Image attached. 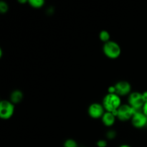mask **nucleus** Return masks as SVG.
<instances>
[{"label": "nucleus", "instance_id": "f257e3e1", "mask_svg": "<svg viewBox=\"0 0 147 147\" xmlns=\"http://www.w3.org/2000/svg\"><path fill=\"white\" fill-rule=\"evenodd\" d=\"M103 103V108L107 112L112 113L119 109L121 106V99L116 93H109L105 96Z\"/></svg>", "mask_w": 147, "mask_h": 147}, {"label": "nucleus", "instance_id": "f03ea898", "mask_svg": "<svg viewBox=\"0 0 147 147\" xmlns=\"http://www.w3.org/2000/svg\"><path fill=\"white\" fill-rule=\"evenodd\" d=\"M103 52L109 58L116 59L119 57L121 50L117 43L113 41H109L105 43L103 46Z\"/></svg>", "mask_w": 147, "mask_h": 147}, {"label": "nucleus", "instance_id": "7ed1b4c3", "mask_svg": "<svg viewBox=\"0 0 147 147\" xmlns=\"http://www.w3.org/2000/svg\"><path fill=\"white\" fill-rule=\"evenodd\" d=\"M129 106L132 109H134L135 111H141V109H143L145 104L142 93H138V92L132 93L129 98Z\"/></svg>", "mask_w": 147, "mask_h": 147}, {"label": "nucleus", "instance_id": "20e7f679", "mask_svg": "<svg viewBox=\"0 0 147 147\" xmlns=\"http://www.w3.org/2000/svg\"><path fill=\"white\" fill-rule=\"evenodd\" d=\"M14 105L7 100H2L0 103V116L1 119H8L14 113Z\"/></svg>", "mask_w": 147, "mask_h": 147}, {"label": "nucleus", "instance_id": "39448f33", "mask_svg": "<svg viewBox=\"0 0 147 147\" xmlns=\"http://www.w3.org/2000/svg\"><path fill=\"white\" fill-rule=\"evenodd\" d=\"M136 111L129 105H122L118 109V118L121 121H127L131 119Z\"/></svg>", "mask_w": 147, "mask_h": 147}, {"label": "nucleus", "instance_id": "423d86ee", "mask_svg": "<svg viewBox=\"0 0 147 147\" xmlns=\"http://www.w3.org/2000/svg\"><path fill=\"white\" fill-rule=\"evenodd\" d=\"M132 124L138 129L147 126V116L143 112L138 111L132 117Z\"/></svg>", "mask_w": 147, "mask_h": 147}, {"label": "nucleus", "instance_id": "0eeeda50", "mask_svg": "<svg viewBox=\"0 0 147 147\" xmlns=\"http://www.w3.org/2000/svg\"><path fill=\"white\" fill-rule=\"evenodd\" d=\"M104 108L99 103H93L90 105L88 109V113L90 117L93 119H98L103 116Z\"/></svg>", "mask_w": 147, "mask_h": 147}, {"label": "nucleus", "instance_id": "6e6552de", "mask_svg": "<svg viewBox=\"0 0 147 147\" xmlns=\"http://www.w3.org/2000/svg\"><path fill=\"white\" fill-rule=\"evenodd\" d=\"M116 94L118 96H125L131 91V85L126 81H120L115 86Z\"/></svg>", "mask_w": 147, "mask_h": 147}, {"label": "nucleus", "instance_id": "1a4fd4ad", "mask_svg": "<svg viewBox=\"0 0 147 147\" xmlns=\"http://www.w3.org/2000/svg\"><path fill=\"white\" fill-rule=\"evenodd\" d=\"M102 120H103V123L106 126H111L114 123L115 116L111 112H106L102 116Z\"/></svg>", "mask_w": 147, "mask_h": 147}, {"label": "nucleus", "instance_id": "9d476101", "mask_svg": "<svg viewBox=\"0 0 147 147\" xmlns=\"http://www.w3.org/2000/svg\"><path fill=\"white\" fill-rule=\"evenodd\" d=\"M23 94L20 90H14L11 94V100L13 103H18L22 100Z\"/></svg>", "mask_w": 147, "mask_h": 147}, {"label": "nucleus", "instance_id": "9b49d317", "mask_svg": "<svg viewBox=\"0 0 147 147\" xmlns=\"http://www.w3.org/2000/svg\"><path fill=\"white\" fill-rule=\"evenodd\" d=\"M29 4L34 8H40L42 7L45 4V1L43 0H30L29 1Z\"/></svg>", "mask_w": 147, "mask_h": 147}, {"label": "nucleus", "instance_id": "f8f14e48", "mask_svg": "<svg viewBox=\"0 0 147 147\" xmlns=\"http://www.w3.org/2000/svg\"><path fill=\"white\" fill-rule=\"evenodd\" d=\"M100 39L101 40V41L105 42V43L107 42L110 41V34L107 31H101L100 33Z\"/></svg>", "mask_w": 147, "mask_h": 147}, {"label": "nucleus", "instance_id": "ddd939ff", "mask_svg": "<svg viewBox=\"0 0 147 147\" xmlns=\"http://www.w3.org/2000/svg\"><path fill=\"white\" fill-rule=\"evenodd\" d=\"M64 147H78V144L73 139H67L65 142Z\"/></svg>", "mask_w": 147, "mask_h": 147}, {"label": "nucleus", "instance_id": "4468645a", "mask_svg": "<svg viewBox=\"0 0 147 147\" xmlns=\"http://www.w3.org/2000/svg\"><path fill=\"white\" fill-rule=\"evenodd\" d=\"M7 10H8V6H7V3L1 1L0 2V11L1 13H6Z\"/></svg>", "mask_w": 147, "mask_h": 147}, {"label": "nucleus", "instance_id": "2eb2a0df", "mask_svg": "<svg viewBox=\"0 0 147 147\" xmlns=\"http://www.w3.org/2000/svg\"><path fill=\"white\" fill-rule=\"evenodd\" d=\"M97 146L98 147H106L107 146V142L105 140H99L97 142Z\"/></svg>", "mask_w": 147, "mask_h": 147}, {"label": "nucleus", "instance_id": "dca6fc26", "mask_svg": "<svg viewBox=\"0 0 147 147\" xmlns=\"http://www.w3.org/2000/svg\"><path fill=\"white\" fill-rule=\"evenodd\" d=\"M115 136H116V135H115L114 131H110L107 134V136L109 138V139H113V138L115 137Z\"/></svg>", "mask_w": 147, "mask_h": 147}, {"label": "nucleus", "instance_id": "f3484780", "mask_svg": "<svg viewBox=\"0 0 147 147\" xmlns=\"http://www.w3.org/2000/svg\"><path fill=\"white\" fill-rule=\"evenodd\" d=\"M109 93H116V88H115V86H111V87H109Z\"/></svg>", "mask_w": 147, "mask_h": 147}, {"label": "nucleus", "instance_id": "a211bd4d", "mask_svg": "<svg viewBox=\"0 0 147 147\" xmlns=\"http://www.w3.org/2000/svg\"><path fill=\"white\" fill-rule=\"evenodd\" d=\"M142 111H143V113H144V114L147 116V103H145V104H144V106Z\"/></svg>", "mask_w": 147, "mask_h": 147}, {"label": "nucleus", "instance_id": "6ab92c4d", "mask_svg": "<svg viewBox=\"0 0 147 147\" xmlns=\"http://www.w3.org/2000/svg\"><path fill=\"white\" fill-rule=\"evenodd\" d=\"M142 96H143L144 100L145 103H147V91L144 92V93H142Z\"/></svg>", "mask_w": 147, "mask_h": 147}, {"label": "nucleus", "instance_id": "aec40b11", "mask_svg": "<svg viewBox=\"0 0 147 147\" xmlns=\"http://www.w3.org/2000/svg\"><path fill=\"white\" fill-rule=\"evenodd\" d=\"M120 147H131V146H129V145L123 144V145H122V146H121Z\"/></svg>", "mask_w": 147, "mask_h": 147}]
</instances>
